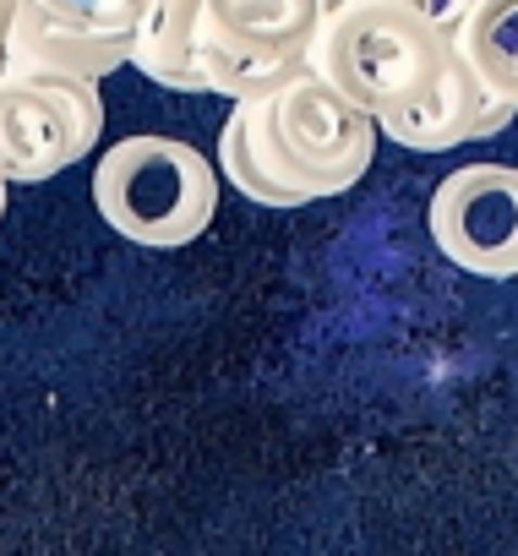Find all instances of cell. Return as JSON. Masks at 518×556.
<instances>
[{
	"mask_svg": "<svg viewBox=\"0 0 518 556\" xmlns=\"http://www.w3.org/2000/svg\"><path fill=\"white\" fill-rule=\"evenodd\" d=\"M453 39L426 23L409 0H371L323 23L317 34V72L333 77L361 110L388 115L409 104L442 72Z\"/></svg>",
	"mask_w": 518,
	"mask_h": 556,
	"instance_id": "2",
	"label": "cell"
},
{
	"mask_svg": "<svg viewBox=\"0 0 518 556\" xmlns=\"http://www.w3.org/2000/svg\"><path fill=\"white\" fill-rule=\"evenodd\" d=\"M207 39H213L207 0H153L142 28H137L131 66H142L164 88L207 93V83H202V50H207Z\"/></svg>",
	"mask_w": 518,
	"mask_h": 556,
	"instance_id": "8",
	"label": "cell"
},
{
	"mask_svg": "<svg viewBox=\"0 0 518 556\" xmlns=\"http://www.w3.org/2000/svg\"><path fill=\"white\" fill-rule=\"evenodd\" d=\"M437 251L475 278L518 273V169L513 164H464L453 169L426 207Z\"/></svg>",
	"mask_w": 518,
	"mask_h": 556,
	"instance_id": "5",
	"label": "cell"
},
{
	"mask_svg": "<svg viewBox=\"0 0 518 556\" xmlns=\"http://www.w3.org/2000/svg\"><path fill=\"white\" fill-rule=\"evenodd\" d=\"M268 131H274L290 175L317 202L350 191L371 169V153H377V115L361 110L317 66L268 99Z\"/></svg>",
	"mask_w": 518,
	"mask_h": 556,
	"instance_id": "4",
	"label": "cell"
},
{
	"mask_svg": "<svg viewBox=\"0 0 518 556\" xmlns=\"http://www.w3.org/2000/svg\"><path fill=\"white\" fill-rule=\"evenodd\" d=\"M93 207L99 218L148 251H169L197 240L218 213V169L202 148L180 137H121L93 164Z\"/></svg>",
	"mask_w": 518,
	"mask_h": 556,
	"instance_id": "1",
	"label": "cell"
},
{
	"mask_svg": "<svg viewBox=\"0 0 518 556\" xmlns=\"http://www.w3.org/2000/svg\"><path fill=\"white\" fill-rule=\"evenodd\" d=\"M218 169L229 186H240L251 202L263 207H306L317 202L285 164L274 131H268V99H235L224 131H218Z\"/></svg>",
	"mask_w": 518,
	"mask_h": 556,
	"instance_id": "7",
	"label": "cell"
},
{
	"mask_svg": "<svg viewBox=\"0 0 518 556\" xmlns=\"http://www.w3.org/2000/svg\"><path fill=\"white\" fill-rule=\"evenodd\" d=\"M317 66V50H268V45H235V39H207L202 50V83L207 93L224 99H274L285 83Z\"/></svg>",
	"mask_w": 518,
	"mask_h": 556,
	"instance_id": "10",
	"label": "cell"
},
{
	"mask_svg": "<svg viewBox=\"0 0 518 556\" xmlns=\"http://www.w3.org/2000/svg\"><path fill=\"white\" fill-rule=\"evenodd\" d=\"M513 115H518V104L491 93L485 77L475 72V61L453 39V50H447L442 72L431 77V88H420L409 104L377 115V131L404 142V148H415V153H442V148H458V142L502 131Z\"/></svg>",
	"mask_w": 518,
	"mask_h": 556,
	"instance_id": "6",
	"label": "cell"
},
{
	"mask_svg": "<svg viewBox=\"0 0 518 556\" xmlns=\"http://www.w3.org/2000/svg\"><path fill=\"white\" fill-rule=\"evenodd\" d=\"M104 131L99 83L77 72L28 66L0 77V175L12 186H45L83 164Z\"/></svg>",
	"mask_w": 518,
	"mask_h": 556,
	"instance_id": "3",
	"label": "cell"
},
{
	"mask_svg": "<svg viewBox=\"0 0 518 556\" xmlns=\"http://www.w3.org/2000/svg\"><path fill=\"white\" fill-rule=\"evenodd\" d=\"M34 0H0V77L23 72V28H28Z\"/></svg>",
	"mask_w": 518,
	"mask_h": 556,
	"instance_id": "14",
	"label": "cell"
},
{
	"mask_svg": "<svg viewBox=\"0 0 518 556\" xmlns=\"http://www.w3.org/2000/svg\"><path fill=\"white\" fill-rule=\"evenodd\" d=\"M137 50V34H99V28H77L55 12H45L39 0L28 7V28H23V72L28 66H50V72H77V77H110L115 66H126Z\"/></svg>",
	"mask_w": 518,
	"mask_h": 556,
	"instance_id": "9",
	"label": "cell"
},
{
	"mask_svg": "<svg viewBox=\"0 0 518 556\" xmlns=\"http://www.w3.org/2000/svg\"><path fill=\"white\" fill-rule=\"evenodd\" d=\"M207 28L235 45L317 50L323 0H207Z\"/></svg>",
	"mask_w": 518,
	"mask_h": 556,
	"instance_id": "11",
	"label": "cell"
},
{
	"mask_svg": "<svg viewBox=\"0 0 518 556\" xmlns=\"http://www.w3.org/2000/svg\"><path fill=\"white\" fill-rule=\"evenodd\" d=\"M350 7H371V0H323V23L339 17V12H350ZM409 7H415V0H409Z\"/></svg>",
	"mask_w": 518,
	"mask_h": 556,
	"instance_id": "16",
	"label": "cell"
},
{
	"mask_svg": "<svg viewBox=\"0 0 518 556\" xmlns=\"http://www.w3.org/2000/svg\"><path fill=\"white\" fill-rule=\"evenodd\" d=\"M45 12L77 23V28H99V34H137L153 0H39Z\"/></svg>",
	"mask_w": 518,
	"mask_h": 556,
	"instance_id": "13",
	"label": "cell"
},
{
	"mask_svg": "<svg viewBox=\"0 0 518 556\" xmlns=\"http://www.w3.org/2000/svg\"><path fill=\"white\" fill-rule=\"evenodd\" d=\"M415 7L426 12V23H431L437 34H447V39H458V28L469 23V12L480 7V0H415Z\"/></svg>",
	"mask_w": 518,
	"mask_h": 556,
	"instance_id": "15",
	"label": "cell"
},
{
	"mask_svg": "<svg viewBox=\"0 0 518 556\" xmlns=\"http://www.w3.org/2000/svg\"><path fill=\"white\" fill-rule=\"evenodd\" d=\"M7 191H12V180H7V175H0V218H7Z\"/></svg>",
	"mask_w": 518,
	"mask_h": 556,
	"instance_id": "17",
	"label": "cell"
},
{
	"mask_svg": "<svg viewBox=\"0 0 518 556\" xmlns=\"http://www.w3.org/2000/svg\"><path fill=\"white\" fill-rule=\"evenodd\" d=\"M458 50L475 61L491 93L518 104V0H480L458 28Z\"/></svg>",
	"mask_w": 518,
	"mask_h": 556,
	"instance_id": "12",
	"label": "cell"
}]
</instances>
